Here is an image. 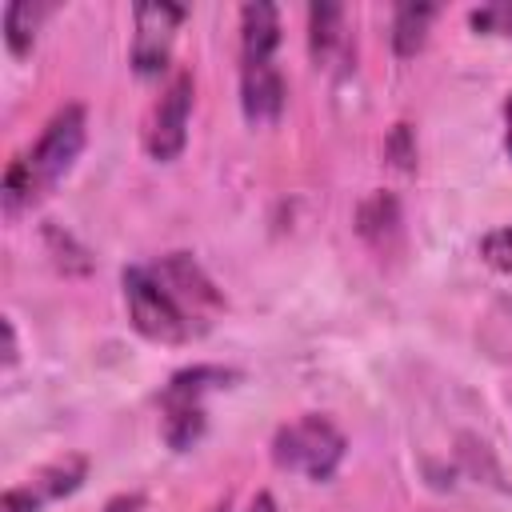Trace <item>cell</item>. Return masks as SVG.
Returning a JSON list of instances; mask_svg holds the SVG:
<instances>
[{"instance_id":"cell-1","label":"cell","mask_w":512,"mask_h":512,"mask_svg":"<svg viewBox=\"0 0 512 512\" xmlns=\"http://www.w3.org/2000/svg\"><path fill=\"white\" fill-rule=\"evenodd\" d=\"M128 320L156 344H188L212 328L224 308L220 288L188 252H168L152 264H132L120 276Z\"/></svg>"},{"instance_id":"cell-2","label":"cell","mask_w":512,"mask_h":512,"mask_svg":"<svg viewBox=\"0 0 512 512\" xmlns=\"http://www.w3.org/2000/svg\"><path fill=\"white\" fill-rule=\"evenodd\" d=\"M84 136H88V120H84V108L80 104H64L40 132V140L20 152L8 172H4V188H0V200H4V212L16 216L20 208L36 204L44 192H52L68 168L76 164L80 148H84Z\"/></svg>"},{"instance_id":"cell-3","label":"cell","mask_w":512,"mask_h":512,"mask_svg":"<svg viewBox=\"0 0 512 512\" xmlns=\"http://www.w3.org/2000/svg\"><path fill=\"white\" fill-rule=\"evenodd\" d=\"M348 452V440L344 432L328 420V416H296L292 424H284L276 436H272V460L284 468V472H296L304 480H332L340 460Z\"/></svg>"},{"instance_id":"cell-4","label":"cell","mask_w":512,"mask_h":512,"mask_svg":"<svg viewBox=\"0 0 512 512\" xmlns=\"http://www.w3.org/2000/svg\"><path fill=\"white\" fill-rule=\"evenodd\" d=\"M228 380H236L232 368H216V364H196V368H184L176 372L164 392H160V432H164V444L172 452H184L200 440L204 432V396L216 392V388H228Z\"/></svg>"},{"instance_id":"cell-5","label":"cell","mask_w":512,"mask_h":512,"mask_svg":"<svg viewBox=\"0 0 512 512\" xmlns=\"http://www.w3.org/2000/svg\"><path fill=\"white\" fill-rule=\"evenodd\" d=\"M188 8L184 4H136L132 8V20H136V32H132V68L140 76H160L172 60V44H176V28L184 24Z\"/></svg>"},{"instance_id":"cell-6","label":"cell","mask_w":512,"mask_h":512,"mask_svg":"<svg viewBox=\"0 0 512 512\" xmlns=\"http://www.w3.org/2000/svg\"><path fill=\"white\" fill-rule=\"evenodd\" d=\"M188 116H192V72H176L164 96L156 100L148 128H144V148L152 160L168 164L184 152L188 144Z\"/></svg>"},{"instance_id":"cell-7","label":"cell","mask_w":512,"mask_h":512,"mask_svg":"<svg viewBox=\"0 0 512 512\" xmlns=\"http://www.w3.org/2000/svg\"><path fill=\"white\" fill-rule=\"evenodd\" d=\"M84 472H88V460L84 456H64V460L48 464L44 472H36L28 484L8 488L4 492V512H40L48 500H60L72 488H80Z\"/></svg>"},{"instance_id":"cell-8","label":"cell","mask_w":512,"mask_h":512,"mask_svg":"<svg viewBox=\"0 0 512 512\" xmlns=\"http://www.w3.org/2000/svg\"><path fill=\"white\" fill-rule=\"evenodd\" d=\"M284 76L272 64H240V108L248 124H272L284 112Z\"/></svg>"},{"instance_id":"cell-9","label":"cell","mask_w":512,"mask_h":512,"mask_svg":"<svg viewBox=\"0 0 512 512\" xmlns=\"http://www.w3.org/2000/svg\"><path fill=\"white\" fill-rule=\"evenodd\" d=\"M280 48V12L276 4H244L240 8V60L244 64H272Z\"/></svg>"},{"instance_id":"cell-10","label":"cell","mask_w":512,"mask_h":512,"mask_svg":"<svg viewBox=\"0 0 512 512\" xmlns=\"http://www.w3.org/2000/svg\"><path fill=\"white\" fill-rule=\"evenodd\" d=\"M48 8L52 4H44V0H12L4 8V44L12 56H24L36 44V28L48 16Z\"/></svg>"},{"instance_id":"cell-11","label":"cell","mask_w":512,"mask_h":512,"mask_svg":"<svg viewBox=\"0 0 512 512\" xmlns=\"http://www.w3.org/2000/svg\"><path fill=\"white\" fill-rule=\"evenodd\" d=\"M432 16H436L432 4H400L392 12V48H396V56H416L424 48Z\"/></svg>"},{"instance_id":"cell-12","label":"cell","mask_w":512,"mask_h":512,"mask_svg":"<svg viewBox=\"0 0 512 512\" xmlns=\"http://www.w3.org/2000/svg\"><path fill=\"white\" fill-rule=\"evenodd\" d=\"M340 32H344V8L340 4H312L308 8V40H312L316 64L336 52Z\"/></svg>"},{"instance_id":"cell-13","label":"cell","mask_w":512,"mask_h":512,"mask_svg":"<svg viewBox=\"0 0 512 512\" xmlns=\"http://www.w3.org/2000/svg\"><path fill=\"white\" fill-rule=\"evenodd\" d=\"M396 224H400V212H396V200L392 196L376 192L372 200H364V208H360V232L376 248H384V240H388V232H396Z\"/></svg>"},{"instance_id":"cell-14","label":"cell","mask_w":512,"mask_h":512,"mask_svg":"<svg viewBox=\"0 0 512 512\" xmlns=\"http://www.w3.org/2000/svg\"><path fill=\"white\" fill-rule=\"evenodd\" d=\"M480 256H484L496 272H512V224L488 232V236L480 240Z\"/></svg>"},{"instance_id":"cell-15","label":"cell","mask_w":512,"mask_h":512,"mask_svg":"<svg viewBox=\"0 0 512 512\" xmlns=\"http://www.w3.org/2000/svg\"><path fill=\"white\" fill-rule=\"evenodd\" d=\"M472 28L480 32H496V36H512V4L500 0V4H484V8H472Z\"/></svg>"},{"instance_id":"cell-16","label":"cell","mask_w":512,"mask_h":512,"mask_svg":"<svg viewBox=\"0 0 512 512\" xmlns=\"http://www.w3.org/2000/svg\"><path fill=\"white\" fill-rule=\"evenodd\" d=\"M388 156H392L396 168H412V160H416V144H412L408 124H396V128H392V136H388Z\"/></svg>"},{"instance_id":"cell-17","label":"cell","mask_w":512,"mask_h":512,"mask_svg":"<svg viewBox=\"0 0 512 512\" xmlns=\"http://www.w3.org/2000/svg\"><path fill=\"white\" fill-rule=\"evenodd\" d=\"M144 508V496L140 492H124V496H112L104 504V512H140Z\"/></svg>"},{"instance_id":"cell-18","label":"cell","mask_w":512,"mask_h":512,"mask_svg":"<svg viewBox=\"0 0 512 512\" xmlns=\"http://www.w3.org/2000/svg\"><path fill=\"white\" fill-rule=\"evenodd\" d=\"M0 328H4V368H12L16 364V328H12V320H4Z\"/></svg>"},{"instance_id":"cell-19","label":"cell","mask_w":512,"mask_h":512,"mask_svg":"<svg viewBox=\"0 0 512 512\" xmlns=\"http://www.w3.org/2000/svg\"><path fill=\"white\" fill-rule=\"evenodd\" d=\"M248 512H280V508H276L272 492H256V496H252V504H248Z\"/></svg>"},{"instance_id":"cell-20","label":"cell","mask_w":512,"mask_h":512,"mask_svg":"<svg viewBox=\"0 0 512 512\" xmlns=\"http://www.w3.org/2000/svg\"><path fill=\"white\" fill-rule=\"evenodd\" d=\"M504 148H508V156H512V96H508V104H504Z\"/></svg>"}]
</instances>
